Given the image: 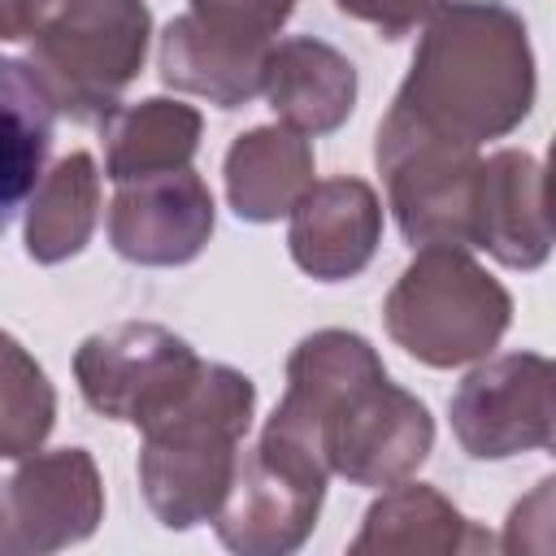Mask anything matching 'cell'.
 I'll return each instance as SVG.
<instances>
[{
	"label": "cell",
	"instance_id": "cell-25",
	"mask_svg": "<svg viewBox=\"0 0 556 556\" xmlns=\"http://www.w3.org/2000/svg\"><path fill=\"white\" fill-rule=\"evenodd\" d=\"M543 208H547V222H552V235H556V139H552L547 165H543Z\"/></svg>",
	"mask_w": 556,
	"mask_h": 556
},
{
	"label": "cell",
	"instance_id": "cell-23",
	"mask_svg": "<svg viewBox=\"0 0 556 556\" xmlns=\"http://www.w3.org/2000/svg\"><path fill=\"white\" fill-rule=\"evenodd\" d=\"M191 9L200 17H208V22L274 39L282 30V22L291 17L295 0H191Z\"/></svg>",
	"mask_w": 556,
	"mask_h": 556
},
{
	"label": "cell",
	"instance_id": "cell-16",
	"mask_svg": "<svg viewBox=\"0 0 556 556\" xmlns=\"http://www.w3.org/2000/svg\"><path fill=\"white\" fill-rule=\"evenodd\" d=\"M313 187V148L295 126H256L226 152V200L243 222H278Z\"/></svg>",
	"mask_w": 556,
	"mask_h": 556
},
{
	"label": "cell",
	"instance_id": "cell-22",
	"mask_svg": "<svg viewBox=\"0 0 556 556\" xmlns=\"http://www.w3.org/2000/svg\"><path fill=\"white\" fill-rule=\"evenodd\" d=\"M504 552H556V473L539 478L504 521Z\"/></svg>",
	"mask_w": 556,
	"mask_h": 556
},
{
	"label": "cell",
	"instance_id": "cell-11",
	"mask_svg": "<svg viewBox=\"0 0 556 556\" xmlns=\"http://www.w3.org/2000/svg\"><path fill=\"white\" fill-rule=\"evenodd\" d=\"M213 235V191L187 165L122 182L109 204V243L130 265H187Z\"/></svg>",
	"mask_w": 556,
	"mask_h": 556
},
{
	"label": "cell",
	"instance_id": "cell-4",
	"mask_svg": "<svg viewBox=\"0 0 556 556\" xmlns=\"http://www.w3.org/2000/svg\"><path fill=\"white\" fill-rule=\"evenodd\" d=\"M0 35L30 43V65L74 122H109L148 56L143 0H4Z\"/></svg>",
	"mask_w": 556,
	"mask_h": 556
},
{
	"label": "cell",
	"instance_id": "cell-9",
	"mask_svg": "<svg viewBox=\"0 0 556 556\" xmlns=\"http://www.w3.org/2000/svg\"><path fill=\"white\" fill-rule=\"evenodd\" d=\"M447 417L473 460H508L547 447L556 434V361L539 352L482 361L456 387Z\"/></svg>",
	"mask_w": 556,
	"mask_h": 556
},
{
	"label": "cell",
	"instance_id": "cell-3",
	"mask_svg": "<svg viewBox=\"0 0 556 556\" xmlns=\"http://www.w3.org/2000/svg\"><path fill=\"white\" fill-rule=\"evenodd\" d=\"M256 413V387L230 365H200L195 382L143 426L139 486L165 530L213 521L235 469L239 443Z\"/></svg>",
	"mask_w": 556,
	"mask_h": 556
},
{
	"label": "cell",
	"instance_id": "cell-2",
	"mask_svg": "<svg viewBox=\"0 0 556 556\" xmlns=\"http://www.w3.org/2000/svg\"><path fill=\"white\" fill-rule=\"evenodd\" d=\"M534 52L526 22L500 0H443L417 43L391 113L456 143L517 130L534 104Z\"/></svg>",
	"mask_w": 556,
	"mask_h": 556
},
{
	"label": "cell",
	"instance_id": "cell-10",
	"mask_svg": "<svg viewBox=\"0 0 556 556\" xmlns=\"http://www.w3.org/2000/svg\"><path fill=\"white\" fill-rule=\"evenodd\" d=\"M104 517L100 469L87 447L30 452L4 482L0 547L9 556H43L96 534Z\"/></svg>",
	"mask_w": 556,
	"mask_h": 556
},
{
	"label": "cell",
	"instance_id": "cell-1",
	"mask_svg": "<svg viewBox=\"0 0 556 556\" xmlns=\"http://www.w3.org/2000/svg\"><path fill=\"white\" fill-rule=\"evenodd\" d=\"M265 430L317 452L352 486H395L434 447L426 404L395 387L369 339L352 330H317L295 343Z\"/></svg>",
	"mask_w": 556,
	"mask_h": 556
},
{
	"label": "cell",
	"instance_id": "cell-5",
	"mask_svg": "<svg viewBox=\"0 0 556 556\" xmlns=\"http://www.w3.org/2000/svg\"><path fill=\"white\" fill-rule=\"evenodd\" d=\"M387 334L430 369H456L500 348L513 321V295L469 256V248L430 243L404 265L382 304Z\"/></svg>",
	"mask_w": 556,
	"mask_h": 556
},
{
	"label": "cell",
	"instance_id": "cell-24",
	"mask_svg": "<svg viewBox=\"0 0 556 556\" xmlns=\"http://www.w3.org/2000/svg\"><path fill=\"white\" fill-rule=\"evenodd\" d=\"M334 4H339V13H348L356 22H369L374 30H382V39H400L417 22H430V13L443 0H334Z\"/></svg>",
	"mask_w": 556,
	"mask_h": 556
},
{
	"label": "cell",
	"instance_id": "cell-21",
	"mask_svg": "<svg viewBox=\"0 0 556 556\" xmlns=\"http://www.w3.org/2000/svg\"><path fill=\"white\" fill-rule=\"evenodd\" d=\"M56 421V391L48 374L26 356V348L4 339V382H0V456L22 460L39 452Z\"/></svg>",
	"mask_w": 556,
	"mask_h": 556
},
{
	"label": "cell",
	"instance_id": "cell-15",
	"mask_svg": "<svg viewBox=\"0 0 556 556\" xmlns=\"http://www.w3.org/2000/svg\"><path fill=\"white\" fill-rule=\"evenodd\" d=\"M265 100L287 126L330 135L356 104V65L317 35L278 39L265 65Z\"/></svg>",
	"mask_w": 556,
	"mask_h": 556
},
{
	"label": "cell",
	"instance_id": "cell-26",
	"mask_svg": "<svg viewBox=\"0 0 556 556\" xmlns=\"http://www.w3.org/2000/svg\"><path fill=\"white\" fill-rule=\"evenodd\" d=\"M547 447H552V456H556V434H552V443H547Z\"/></svg>",
	"mask_w": 556,
	"mask_h": 556
},
{
	"label": "cell",
	"instance_id": "cell-12",
	"mask_svg": "<svg viewBox=\"0 0 556 556\" xmlns=\"http://www.w3.org/2000/svg\"><path fill=\"white\" fill-rule=\"evenodd\" d=\"M269 52H274V39L208 22L191 9L161 30L156 70H161V83L174 91L204 96L217 109H239L265 96Z\"/></svg>",
	"mask_w": 556,
	"mask_h": 556
},
{
	"label": "cell",
	"instance_id": "cell-19",
	"mask_svg": "<svg viewBox=\"0 0 556 556\" xmlns=\"http://www.w3.org/2000/svg\"><path fill=\"white\" fill-rule=\"evenodd\" d=\"M96 213H100V174L96 161L87 152H70L61 156L39 187L30 191L26 204V252L39 265H61L70 256H78L96 230Z\"/></svg>",
	"mask_w": 556,
	"mask_h": 556
},
{
	"label": "cell",
	"instance_id": "cell-13",
	"mask_svg": "<svg viewBox=\"0 0 556 556\" xmlns=\"http://www.w3.org/2000/svg\"><path fill=\"white\" fill-rule=\"evenodd\" d=\"M382 239V204L365 178H321L291 208V261L317 282L356 278Z\"/></svg>",
	"mask_w": 556,
	"mask_h": 556
},
{
	"label": "cell",
	"instance_id": "cell-18",
	"mask_svg": "<svg viewBox=\"0 0 556 556\" xmlns=\"http://www.w3.org/2000/svg\"><path fill=\"white\" fill-rule=\"evenodd\" d=\"M200 113L182 100L152 96L139 104H122L104 122V174L122 187L135 178L187 169L200 148Z\"/></svg>",
	"mask_w": 556,
	"mask_h": 556
},
{
	"label": "cell",
	"instance_id": "cell-17",
	"mask_svg": "<svg viewBox=\"0 0 556 556\" xmlns=\"http://www.w3.org/2000/svg\"><path fill=\"white\" fill-rule=\"evenodd\" d=\"M482 547H495V539L486 530H478L452 500H443L434 486L426 482H395L387 486L365 521H361V534L348 543V552L365 556V552H434V556H447V552H482Z\"/></svg>",
	"mask_w": 556,
	"mask_h": 556
},
{
	"label": "cell",
	"instance_id": "cell-20",
	"mask_svg": "<svg viewBox=\"0 0 556 556\" xmlns=\"http://www.w3.org/2000/svg\"><path fill=\"white\" fill-rule=\"evenodd\" d=\"M0 78H4V208L13 217L43 178L39 169L52 143V117L61 109L30 61L9 56L0 65Z\"/></svg>",
	"mask_w": 556,
	"mask_h": 556
},
{
	"label": "cell",
	"instance_id": "cell-14",
	"mask_svg": "<svg viewBox=\"0 0 556 556\" xmlns=\"http://www.w3.org/2000/svg\"><path fill=\"white\" fill-rule=\"evenodd\" d=\"M556 235L543 208V169L521 148H500L482 161L473 248H486L508 269H539Z\"/></svg>",
	"mask_w": 556,
	"mask_h": 556
},
{
	"label": "cell",
	"instance_id": "cell-8",
	"mask_svg": "<svg viewBox=\"0 0 556 556\" xmlns=\"http://www.w3.org/2000/svg\"><path fill=\"white\" fill-rule=\"evenodd\" d=\"M200 356L187 339L156 321H122L96 330L74 352V378L83 400L109 417L148 426L156 421L200 374Z\"/></svg>",
	"mask_w": 556,
	"mask_h": 556
},
{
	"label": "cell",
	"instance_id": "cell-7",
	"mask_svg": "<svg viewBox=\"0 0 556 556\" xmlns=\"http://www.w3.org/2000/svg\"><path fill=\"white\" fill-rule=\"evenodd\" d=\"M326 478H330V465L317 452L274 430H261L256 447L239 452L235 482L213 517L217 539L243 556L295 552L317 526Z\"/></svg>",
	"mask_w": 556,
	"mask_h": 556
},
{
	"label": "cell",
	"instance_id": "cell-6",
	"mask_svg": "<svg viewBox=\"0 0 556 556\" xmlns=\"http://www.w3.org/2000/svg\"><path fill=\"white\" fill-rule=\"evenodd\" d=\"M374 161L387 182V200L400 222V235L413 248H430V243L473 248V213H478V178H482L478 148L421 130L387 109V117L378 122Z\"/></svg>",
	"mask_w": 556,
	"mask_h": 556
}]
</instances>
